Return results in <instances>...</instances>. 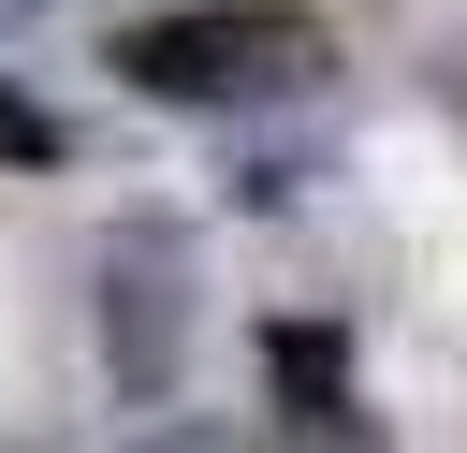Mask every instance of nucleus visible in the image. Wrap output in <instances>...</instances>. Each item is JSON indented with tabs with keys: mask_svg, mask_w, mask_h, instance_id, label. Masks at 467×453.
<instances>
[{
	"mask_svg": "<svg viewBox=\"0 0 467 453\" xmlns=\"http://www.w3.org/2000/svg\"><path fill=\"white\" fill-rule=\"evenodd\" d=\"M146 453H248V438H234V424H161Z\"/></svg>",
	"mask_w": 467,
	"mask_h": 453,
	"instance_id": "obj_5",
	"label": "nucleus"
},
{
	"mask_svg": "<svg viewBox=\"0 0 467 453\" xmlns=\"http://www.w3.org/2000/svg\"><path fill=\"white\" fill-rule=\"evenodd\" d=\"M175 336H190V234L175 219H117L102 234V365H117V395H161Z\"/></svg>",
	"mask_w": 467,
	"mask_h": 453,
	"instance_id": "obj_2",
	"label": "nucleus"
},
{
	"mask_svg": "<svg viewBox=\"0 0 467 453\" xmlns=\"http://www.w3.org/2000/svg\"><path fill=\"white\" fill-rule=\"evenodd\" d=\"M263 380H277V409H292V424H321L336 453H379V424H365V395H350V336H336V321H277V336H263Z\"/></svg>",
	"mask_w": 467,
	"mask_h": 453,
	"instance_id": "obj_3",
	"label": "nucleus"
},
{
	"mask_svg": "<svg viewBox=\"0 0 467 453\" xmlns=\"http://www.w3.org/2000/svg\"><path fill=\"white\" fill-rule=\"evenodd\" d=\"M0 161H15V175H44V161H58V117H44L15 73H0Z\"/></svg>",
	"mask_w": 467,
	"mask_h": 453,
	"instance_id": "obj_4",
	"label": "nucleus"
},
{
	"mask_svg": "<svg viewBox=\"0 0 467 453\" xmlns=\"http://www.w3.org/2000/svg\"><path fill=\"white\" fill-rule=\"evenodd\" d=\"M321 58H336V29L306 0H175V15L117 29V73L146 102H263V88H306Z\"/></svg>",
	"mask_w": 467,
	"mask_h": 453,
	"instance_id": "obj_1",
	"label": "nucleus"
},
{
	"mask_svg": "<svg viewBox=\"0 0 467 453\" xmlns=\"http://www.w3.org/2000/svg\"><path fill=\"white\" fill-rule=\"evenodd\" d=\"M0 15H15V0H0Z\"/></svg>",
	"mask_w": 467,
	"mask_h": 453,
	"instance_id": "obj_6",
	"label": "nucleus"
}]
</instances>
